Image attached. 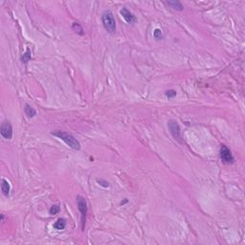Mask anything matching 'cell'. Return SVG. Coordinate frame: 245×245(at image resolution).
Returning a JSON list of instances; mask_svg holds the SVG:
<instances>
[{
	"instance_id": "9a60e30c",
	"label": "cell",
	"mask_w": 245,
	"mask_h": 245,
	"mask_svg": "<svg viewBox=\"0 0 245 245\" xmlns=\"http://www.w3.org/2000/svg\"><path fill=\"white\" fill-rule=\"evenodd\" d=\"M153 37L156 39H161L163 38V33L160 29H155L153 32Z\"/></svg>"
},
{
	"instance_id": "5bb4252c",
	"label": "cell",
	"mask_w": 245,
	"mask_h": 245,
	"mask_svg": "<svg viewBox=\"0 0 245 245\" xmlns=\"http://www.w3.org/2000/svg\"><path fill=\"white\" fill-rule=\"evenodd\" d=\"M60 212V208L59 205H53V206L51 207L50 211H49V213H50V215L54 216V215L59 214Z\"/></svg>"
},
{
	"instance_id": "3957f363",
	"label": "cell",
	"mask_w": 245,
	"mask_h": 245,
	"mask_svg": "<svg viewBox=\"0 0 245 245\" xmlns=\"http://www.w3.org/2000/svg\"><path fill=\"white\" fill-rule=\"evenodd\" d=\"M77 205H78V209H79L80 213H81L82 229V231H84L85 222H86V216H87V212H88L87 203H86L85 198H83L82 196H78L77 197Z\"/></svg>"
},
{
	"instance_id": "30bf717a",
	"label": "cell",
	"mask_w": 245,
	"mask_h": 245,
	"mask_svg": "<svg viewBox=\"0 0 245 245\" xmlns=\"http://www.w3.org/2000/svg\"><path fill=\"white\" fill-rule=\"evenodd\" d=\"M65 226H66V220L63 219V218H59V219L54 223V225H53V227H54L56 230H60H60H63V229L65 228Z\"/></svg>"
},
{
	"instance_id": "ba28073f",
	"label": "cell",
	"mask_w": 245,
	"mask_h": 245,
	"mask_svg": "<svg viewBox=\"0 0 245 245\" xmlns=\"http://www.w3.org/2000/svg\"><path fill=\"white\" fill-rule=\"evenodd\" d=\"M1 191H2V194L5 196H9L10 191H11V187H10L9 182L6 179H4V178L1 180Z\"/></svg>"
},
{
	"instance_id": "52a82bcc",
	"label": "cell",
	"mask_w": 245,
	"mask_h": 245,
	"mask_svg": "<svg viewBox=\"0 0 245 245\" xmlns=\"http://www.w3.org/2000/svg\"><path fill=\"white\" fill-rule=\"evenodd\" d=\"M120 13H121V16H122V18H124L127 21V23H128V24H133L134 22L137 21L136 16L133 15L131 12H129L127 8H122L120 11Z\"/></svg>"
},
{
	"instance_id": "e0dca14e",
	"label": "cell",
	"mask_w": 245,
	"mask_h": 245,
	"mask_svg": "<svg viewBox=\"0 0 245 245\" xmlns=\"http://www.w3.org/2000/svg\"><path fill=\"white\" fill-rule=\"evenodd\" d=\"M97 182L99 183V185H101V186H102V187H104V188H108V187H109V183H108L107 181L104 180V179H100V180H97Z\"/></svg>"
},
{
	"instance_id": "8992f818",
	"label": "cell",
	"mask_w": 245,
	"mask_h": 245,
	"mask_svg": "<svg viewBox=\"0 0 245 245\" xmlns=\"http://www.w3.org/2000/svg\"><path fill=\"white\" fill-rule=\"evenodd\" d=\"M168 127H169V129L172 133V135L174 137V139L181 142V129H180L179 125H178V122L176 121L171 120L168 122Z\"/></svg>"
},
{
	"instance_id": "5b68a950",
	"label": "cell",
	"mask_w": 245,
	"mask_h": 245,
	"mask_svg": "<svg viewBox=\"0 0 245 245\" xmlns=\"http://www.w3.org/2000/svg\"><path fill=\"white\" fill-rule=\"evenodd\" d=\"M0 133H1V136L6 140H11L13 138V127L10 122L4 121L2 122Z\"/></svg>"
},
{
	"instance_id": "277c9868",
	"label": "cell",
	"mask_w": 245,
	"mask_h": 245,
	"mask_svg": "<svg viewBox=\"0 0 245 245\" xmlns=\"http://www.w3.org/2000/svg\"><path fill=\"white\" fill-rule=\"evenodd\" d=\"M219 156H220L221 161L224 164H227V165L233 164L234 161H235V158H234L231 150L225 146V145H222L221 146L220 151H219Z\"/></svg>"
},
{
	"instance_id": "9c48e42d",
	"label": "cell",
	"mask_w": 245,
	"mask_h": 245,
	"mask_svg": "<svg viewBox=\"0 0 245 245\" xmlns=\"http://www.w3.org/2000/svg\"><path fill=\"white\" fill-rule=\"evenodd\" d=\"M24 111H25V114L29 117V118H33L37 115V110L35 108H33L30 105L26 104L25 105V107H24Z\"/></svg>"
},
{
	"instance_id": "7c38bea8",
	"label": "cell",
	"mask_w": 245,
	"mask_h": 245,
	"mask_svg": "<svg viewBox=\"0 0 245 245\" xmlns=\"http://www.w3.org/2000/svg\"><path fill=\"white\" fill-rule=\"evenodd\" d=\"M32 59V53H31V50L29 48H27L26 52L23 54V56L21 57V61L23 63H27L31 60Z\"/></svg>"
},
{
	"instance_id": "2e32d148",
	"label": "cell",
	"mask_w": 245,
	"mask_h": 245,
	"mask_svg": "<svg viewBox=\"0 0 245 245\" xmlns=\"http://www.w3.org/2000/svg\"><path fill=\"white\" fill-rule=\"evenodd\" d=\"M165 95H166V97H168L169 99H172V98H174L176 96V91L173 90V89H170V90L166 91Z\"/></svg>"
},
{
	"instance_id": "7a4b0ae2",
	"label": "cell",
	"mask_w": 245,
	"mask_h": 245,
	"mask_svg": "<svg viewBox=\"0 0 245 245\" xmlns=\"http://www.w3.org/2000/svg\"><path fill=\"white\" fill-rule=\"evenodd\" d=\"M102 22L105 29L110 33V34H114L116 32V21L114 18V16L112 12L109 10L105 11L102 15Z\"/></svg>"
},
{
	"instance_id": "4fadbf2b",
	"label": "cell",
	"mask_w": 245,
	"mask_h": 245,
	"mask_svg": "<svg viewBox=\"0 0 245 245\" xmlns=\"http://www.w3.org/2000/svg\"><path fill=\"white\" fill-rule=\"evenodd\" d=\"M72 28H73V30H74L76 33H78V34H79V35H81V36L83 35V29H82V27L79 23H78V22H74L73 25H72Z\"/></svg>"
},
{
	"instance_id": "8fae6325",
	"label": "cell",
	"mask_w": 245,
	"mask_h": 245,
	"mask_svg": "<svg viewBox=\"0 0 245 245\" xmlns=\"http://www.w3.org/2000/svg\"><path fill=\"white\" fill-rule=\"evenodd\" d=\"M169 6H171L173 10H176V11H182L183 10V5L179 2V1H168L167 2Z\"/></svg>"
},
{
	"instance_id": "6da1fadb",
	"label": "cell",
	"mask_w": 245,
	"mask_h": 245,
	"mask_svg": "<svg viewBox=\"0 0 245 245\" xmlns=\"http://www.w3.org/2000/svg\"><path fill=\"white\" fill-rule=\"evenodd\" d=\"M52 135L58 137L59 139L62 140L67 146H69L71 149H75V150H80L81 149V144L80 142L78 141L73 135L69 134L67 132L64 131H56V132H52Z\"/></svg>"
}]
</instances>
